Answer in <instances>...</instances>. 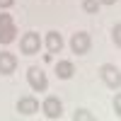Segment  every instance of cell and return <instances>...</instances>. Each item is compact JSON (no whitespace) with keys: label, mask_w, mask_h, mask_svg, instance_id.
Segmentation results:
<instances>
[{"label":"cell","mask_w":121,"mask_h":121,"mask_svg":"<svg viewBox=\"0 0 121 121\" xmlns=\"http://www.w3.org/2000/svg\"><path fill=\"white\" fill-rule=\"evenodd\" d=\"M99 78H102V82L109 90H119L121 87V70L114 63H104L102 68H99Z\"/></svg>","instance_id":"6da1fadb"},{"label":"cell","mask_w":121,"mask_h":121,"mask_svg":"<svg viewBox=\"0 0 121 121\" xmlns=\"http://www.w3.org/2000/svg\"><path fill=\"white\" fill-rule=\"evenodd\" d=\"M27 80H29V87H32L34 92H46L48 80H46V73L39 65H32V68L27 70Z\"/></svg>","instance_id":"7a4b0ae2"},{"label":"cell","mask_w":121,"mask_h":121,"mask_svg":"<svg viewBox=\"0 0 121 121\" xmlns=\"http://www.w3.org/2000/svg\"><path fill=\"white\" fill-rule=\"evenodd\" d=\"M70 48H73V53L78 56H85L90 53V48H92V39H90L87 32H75L70 36Z\"/></svg>","instance_id":"3957f363"},{"label":"cell","mask_w":121,"mask_h":121,"mask_svg":"<svg viewBox=\"0 0 121 121\" xmlns=\"http://www.w3.org/2000/svg\"><path fill=\"white\" fill-rule=\"evenodd\" d=\"M39 48H41V39H39L36 32H27L22 39H19V51L24 56H34L39 53Z\"/></svg>","instance_id":"277c9868"},{"label":"cell","mask_w":121,"mask_h":121,"mask_svg":"<svg viewBox=\"0 0 121 121\" xmlns=\"http://www.w3.org/2000/svg\"><path fill=\"white\" fill-rule=\"evenodd\" d=\"M41 112L46 114V119H60V114H63V104H60L58 97H46L41 102Z\"/></svg>","instance_id":"5b68a950"},{"label":"cell","mask_w":121,"mask_h":121,"mask_svg":"<svg viewBox=\"0 0 121 121\" xmlns=\"http://www.w3.org/2000/svg\"><path fill=\"white\" fill-rule=\"evenodd\" d=\"M17 112L22 114V116H32L39 112V99L32 97V95H24V97H19L17 99Z\"/></svg>","instance_id":"8992f818"},{"label":"cell","mask_w":121,"mask_h":121,"mask_svg":"<svg viewBox=\"0 0 121 121\" xmlns=\"http://www.w3.org/2000/svg\"><path fill=\"white\" fill-rule=\"evenodd\" d=\"M17 68V56L10 51H0V75H12Z\"/></svg>","instance_id":"52a82bcc"},{"label":"cell","mask_w":121,"mask_h":121,"mask_svg":"<svg viewBox=\"0 0 121 121\" xmlns=\"http://www.w3.org/2000/svg\"><path fill=\"white\" fill-rule=\"evenodd\" d=\"M46 48H48V53H60L63 51V36L58 32H48L46 34Z\"/></svg>","instance_id":"ba28073f"},{"label":"cell","mask_w":121,"mask_h":121,"mask_svg":"<svg viewBox=\"0 0 121 121\" xmlns=\"http://www.w3.org/2000/svg\"><path fill=\"white\" fill-rule=\"evenodd\" d=\"M56 75L60 80H70L75 75V65H73V60H58L56 63Z\"/></svg>","instance_id":"9c48e42d"},{"label":"cell","mask_w":121,"mask_h":121,"mask_svg":"<svg viewBox=\"0 0 121 121\" xmlns=\"http://www.w3.org/2000/svg\"><path fill=\"white\" fill-rule=\"evenodd\" d=\"M15 39H17V27L15 24L0 27V44H12Z\"/></svg>","instance_id":"30bf717a"},{"label":"cell","mask_w":121,"mask_h":121,"mask_svg":"<svg viewBox=\"0 0 121 121\" xmlns=\"http://www.w3.org/2000/svg\"><path fill=\"white\" fill-rule=\"evenodd\" d=\"M99 7H102V3H99V0H82V10H85L87 15H97Z\"/></svg>","instance_id":"8fae6325"},{"label":"cell","mask_w":121,"mask_h":121,"mask_svg":"<svg viewBox=\"0 0 121 121\" xmlns=\"http://www.w3.org/2000/svg\"><path fill=\"white\" fill-rule=\"evenodd\" d=\"M95 116L87 112V109H75L73 112V121H92Z\"/></svg>","instance_id":"7c38bea8"},{"label":"cell","mask_w":121,"mask_h":121,"mask_svg":"<svg viewBox=\"0 0 121 121\" xmlns=\"http://www.w3.org/2000/svg\"><path fill=\"white\" fill-rule=\"evenodd\" d=\"M112 41H114L116 48H121V22L114 24V29H112Z\"/></svg>","instance_id":"4fadbf2b"},{"label":"cell","mask_w":121,"mask_h":121,"mask_svg":"<svg viewBox=\"0 0 121 121\" xmlns=\"http://www.w3.org/2000/svg\"><path fill=\"white\" fill-rule=\"evenodd\" d=\"M7 24H15V19H12V15L3 12V15H0V27H7Z\"/></svg>","instance_id":"5bb4252c"},{"label":"cell","mask_w":121,"mask_h":121,"mask_svg":"<svg viewBox=\"0 0 121 121\" xmlns=\"http://www.w3.org/2000/svg\"><path fill=\"white\" fill-rule=\"evenodd\" d=\"M114 114H116V116L121 119V92H119V95L114 97Z\"/></svg>","instance_id":"9a60e30c"},{"label":"cell","mask_w":121,"mask_h":121,"mask_svg":"<svg viewBox=\"0 0 121 121\" xmlns=\"http://www.w3.org/2000/svg\"><path fill=\"white\" fill-rule=\"evenodd\" d=\"M15 5V0H0V10H10Z\"/></svg>","instance_id":"2e32d148"},{"label":"cell","mask_w":121,"mask_h":121,"mask_svg":"<svg viewBox=\"0 0 121 121\" xmlns=\"http://www.w3.org/2000/svg\"><path fill=\"white\" fill-rule=\"evenodd\" d=\"M102 5H116V0H99Z\"/></svg>","instance_id":"e0dca14e"}]
</instances>
